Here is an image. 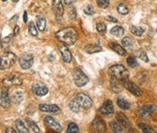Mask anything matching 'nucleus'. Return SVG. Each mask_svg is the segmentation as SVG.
Here are the masks:
<instances>
[{
    "mask_svg": "<svg viewBox=\"0 0 157 133\" xmlns=\"http://www.w3.org/2000/svg\"><path fill=\"white\" fill-rule=\"evenodd\" d=\"M108 72L110 77H114L121 82L126 80L129 77V72L126 68L122 64H115L109 68Z\"/></svg>",
    "mask_w": 157,
    "mask_h": 133,
    "instance_id": "nucleus-3",
    "label": "nucleus"
},
{
    "mask_svg": "<svg viewBox=\"0 0 157 133\" xmlns=\"http://www.w3.org/2000/svg\"><path fill=\"white\" fill-rule=\"evenodd\" d=\"M2 1H3V2H6V1H7V0H2Z\"/></svg>",
    "mask_w": 157,
    "mask_h": 133,
    "instance_id": "nucleus-49",
    "label": "nucleus"
},
{
    "mask_svg": "<svg viewBox=\"0 0 157 133\" xmlns=\"http://www.w3.org/2000/svg\"><path fill=\"white\" fill-rule=\"evenodd\" d=\"M6 132H7V133H10V132H12V133H15L16 130H15V129H12V128H9V129H6Z\"/></svg>",
    "mask_w": 157,
    "mask_h": 133,
    "instance_id": "nucleus-45",
    "label": "nucleus"
},
{
    "mask_svg": "<svg viewBox=\"0 0 157 133\" xmlns=\"http://www.w3.org/2000/svg\"><path fill=\"white\" fill-rule=\"evenodd\" d=\"M116 119L123 127H125V128H130L131 127V123H130L128 118L125 115L124 113L118 112L117 115H116Z\"/></svg>",
    "mask_w": 157,
    "mask_h": 133,
    "instance_id": "nucleus-18",
    "label": "nucleus"
},
{
    "mask_svg": "<svg viewBox=\"0 0 157 133\" xmlns=\"http://www.w3.org/2000/svg\"><path fill=\"white\" fill-rule=\"evenodd\" d=\"M96 30L98 33H100L101 34H104L106 32V26L104 25V23L100 22L96 25Z\"/></svg>",
    "mask_w": 157,
    "mask_h": 133,
    "instance_id": "nucleus-38",
    "label": "nucleus"
},
{
    "mask_svg": "<svg viewBox=\"0 0 157 133\" xmlns=\"http://www.w3.org/2000/svg\"><path fill=\"white\" fill-rule=\"evenodd\" d=\"M38 28L34 26V24L33 22H30L28 25V32L31 35L33 36H37L38 35Z\"/></svg>",
    "mask_w": 157,
    "mask_h": 133,
    "instance_id": "nucleus-35",
    "label": "nucleus"
},
{
    "mask_svg": "<svg viewBox=\"0 0 157 133\" xmlns=\"http://www.w3.org/2000/svg\"><path fill=\"white\" fill-rule=\"evenodd\" d=\"M22 83V79L18 74L13 73L9 76H7V78L3 80V84L6 87H10L14 85H21Z\"/></svg>",
    "mask_w": 157,
    "mask_h": 133,
    "instance_id": "nucleus-9",
    "label": "nucleus"
},
{
    "mask_svg": "<svg viewBox=\"0 0 157 133\" xmlns=\"http://www.w3.org/2000/svg\"><path fill=\"white\" fill-rule=\"evenodd\" d=\"M110 83H111V88H112L114 92L119 93L120 91H122L123 87H122L120 83H123V82H121V81H119V80H117L114 77H110Z\"/></svg>",
    "mask_w": 157,
    "mask_h": 133,
    "instance_id": "nucleus-19",
    "label": "nucleus"
},
{
    "mask_svg": "<svg viewBox=\"0 0 157 133\" xmlns=\"http://www.w3.org/2000/svg\"><path fill=\"white\" fill-rule=\"evenodd\" d=\"M122 45H123L125 49H130L133 47V40L130 37H125L122 39Z\"/></svg>",
    "mask_w": 157,
    "mask_h": 133,
    "instance_id": "nucleus-31",
    "label": "nucleus"
},
{
    "mask_svg": "<svg viewBox=\"0 0 157 133\" xmlns=\"http://www.w3.org/2000/svg\"><path fill=\"white\" fill-rule=\"evenodd\" d=\"M26 122L28 125V127L30 128V129H32L34 132H37V133L40 132L39 128L37 127V125L36 124V122H34L33 120H31L30 118H26Z\"/></svg>",
    "mask_w": 157,
    "mask_h": 133,
    "instance_id": "nucleus-28",
    "label": "nucleus"
},
{
    "mask_svg": "<svg viewBox=\"0 0 157 133\" xmlns=\"http://www.w3.org/2000/svg\"><path fill=\"white\" fill-rule=\"evenodd\" d=\"M84 51L87 53H98V52H101L102 51V48L98 45H89L85 46L84 48Z\"/></svg>",
    "mask_w": 157,
    "mask_h": 133,
    "instance_id": "nucleus-26",
    "label": "nucleus"
},
{
    "mask_svg": "<svg viewBox=\"0 0 157 133\" xmlns=\"http://www.w3.org/2000/svg\"><path fill=\"white\" fill-rule=\"evenodd\" d=\"M38 108L41 111L44 112H51L55 114L60 112V108L55 104H40Z\"/></svg>",
    "mask_w": 157,
    "mask_h": 133,
    "instance_id": "nucleus-16",
    "label": "nucleus"
},
{
    "mask_svg": "<svg viewBox=\"0 0 157 133\" xmlns=\"http://www.w3.org/2000/svg\"><path fill=\"white\" fill-rule=\"evenodd\" d=\"M117 105L122 110H129L131 108V103L122 97L117 98Z\"/></svg>",
    "mask_w": 157,
    "mask_h": 133,
    "instance_id": "nucleus-22",
    "label": "nucleus"
},
{
    "mask_svg": "<svg viewBox=\"0 0 157 133\" xmlns=\"http://www.w3.org/2000/svg\"><path fill=\"white\" fill-rule=\"evenodd\" d=\"M44 122L45 123V125H47L50 129H52L55 130V131H58L59 132V131L62 130V126L53 117H51V116L45 117Z\"/></svg>",
    "mask_w": 157,
    "mask_h": 133,
    "instance_id": "nucleus-13",
    "label": "nucleus"
},
{
    "mask_svg": "<svg viewBox=\"0 0 157 133\" xmlns=\"http://www.w3.org/2000/svg\"><path fill=\"white\" fill-rule=\"evenodd\" d=\"M15 127H16V129L18 130V132H20V133H28L29 132V130L26 127L25 122H23L21 120H16L15 121Z\"/></svg>",
    "mask_w": 157,
    "mask_h": 133,
    "instance_id": "nucleus-25",
    "label": "nucleus"
},
{
    "mask_svg": "<svg viewBox=\"0 0 157 133\" xmlns=\"http://www.w3.org/2000/svg\"><path fill=\"white\" fill-rule=\"evenodd\" d=\"M138 128L141 129L142 131L145 132V133H154L155 132V130L152 127H150L149 125H146L145 123H139L138 124Z\"/></svg>",
    "mask_w": 157,
    "mask_h": 133,
    "instance_id": "nucleus-32",
    "label": "nucleus"
},
{
    "mask_svg": "<svg viewBox=\"0 0 157 133\" xmlns=\"http://www.w3.org/2000/svg\"><path fill=\"white\" fill-rule=\"evenodd\" d=\"M27 20H28V19H27V12L25 11V12H24V22L26 23Z\"/></svg>",
    "mask_w": 157,
    "mask_h": 133,
    "instance_id": "nucleus-46",
    "label": "nucleus"
},
{
    "mask_svg": "<svg viewBox=\"0 0 157 133\" xmlns=\"http://www.w3.org/2000/svg\"><path fill=\"white\" fill-rule=\"evenodd\" d=\"M157 110V107L153 104H146L139 110V116L145 120H149L150 115Z\"/></svg>",
    "mask_w": 157,
    "mask_h": 133,
    "instance_id": "nucleus-8",
    "label": "nucleus"
},
{
    "mask_svg": "<svg viewBox=\"0 0 157 133\" xmlns=\"http://www.w3.org/2000/svg\"><path fill=\"white\" fill-rule=\"evenodd\" d=\"M19 65L22 69L24 70H28L30 69L32 66H33V64H34V57L32 54L30 53H25L23 54L19 60Z\"/></svg>",
    "mask_w": 157,
    "mask_h": 133,
    "instance_id": "nucleus-6",
    "label": "nucleus"
},
{
    "mask_svg": "<svg viewBox=\"0 0 157 133\" xmlns=\"http://www.w3.org/2000/svg\"><path fill=\"white\" fill-rule=\"evenodd\" d=\"M145 29L141 26H131V33L136 36H141L145 33Z\"/></svg>",
    "mask_w": 157,
    "mask_h": 133,
    "instance_id": "nucleus-29",
    "label": "nucleus"
},
{
    "mask_svg": "<svg viewBox=\"0 0 157 133\" xmlns=\"http://www.w3.org/2000/svg\"><path fill=\"white\" fill-rule=\"evenodd\" d=\"M56 37L60 42L71 46L76 44L78 38V33L73 27H65L59 30L56 34Z\"/></svg>",
    "mask_w": 157,
    "mask_h": 133,
    "instance_id": "nucleus-2",
    "label": "nucleus"
},
{
    "mask_svg": "<svg viewBox=\"0 0 157 133\" xmlns=\"http://www.w3.org/2000/svg\"><path fill=\"white\" fill-rule=\"evenodd\" d=\"M110 128H111L112 131L115 132V133H119V132L124 131L123 126L120 124L119 121H113L110 122Z\"/></svg>",
    "mask_w": 157,
    "mask_h": 133,
    "instance_id": "nucleus-24",
    "label": "nucleus"
},
{
    "mask_svg": "<svg viewBox=\"0 0 157 133\" xmlns=\"http://www.w3.org/2000/svg\"><path fill=\"white\" fill-rule=\"evenodd\" d=\"M68 16L69 18H71L72 20H75V19L77 17V13H76V9L75 8V7H71L68 10Z\"/></svg>",
    "mask_w": 157,
    "mask_h": 133,
    "instance_id": "nucleus-40",
    "label": "nucleus"
},
{
    "mask_svg": "<svg viewBox=\"0 0 157 133\" xmlns=\"http://www.w3.org/2000/svg\"><path fill=\"white\" fill-rule=\"evenodd\" d=\"M110 1L109 0H97V5L101 8H107L109 7Z\"/></svg>",
    "mask_w": 157,
    "mask_h": 133,
    "instance_id": "nucleus-41",
    "label": "nucleus"
},
{
    "mask_svg": "<svg viewBox=\"0 0 157 133\" xmlns=\"http://www.w3.org/2000/svg\"><path fill=\"white\" fill-rule=\"evenodd\" d=\"M11 103V99L9 98V95L6 91H1L0 94V104L2 108H8Z\"/></svg>",
    "mask_w": 157,
    "mask_h": 133,
    "instance_id": "nucleus-17",
    "label": "nucleus"
},
{
    "mask_svg": "<svg viewBox=\"0 0 157 133\" xmlns=\"http://www.w3.org/2000/svg\"><path fill=\"white\" fill-rule=\"evenodd\" d=\"M114 103L112 101L107 100L99 108V112L103 116H110L114 113Z\"/></svg>",
    "mask_w": 157,
    "mask_h": 133,
    "instance_id": "nucleus-11",
    "label": "nucleus"
},
{
    "mask_svg": "<svg viewBox=\"0 0 157 133\" xmlns=\"http://www.w3.org/2000/svg\"><path fill=\"white\" fill-rule=\"evenodd\" d=\"M67 133H78L79 132V128L75 122H70L67 126Z\"/></svg>",
    "mask_w": 157,
    "mask_h": 133,
    "instance_id": "nucleus-34",
    "label": "nucleus"
},
{
    "mask_svg": "<svg viewBox=\"0 0 157 133\" xmlns=\"http://www.w3.org/2000/svg\"><path fill=\"white\" fill-rule=\"evenodd\" d=\"M64 1L66 6H70V5H73L75 2H76V0H64Z\"/></svg>",
    "mask_w": 157,
    "mask_h": 133,
    "instance_id": "nucleus-43",
    "label": "nucleus"
},
{
    "mask_svg": "<svg viewBox=\"0 0 157 133\" xmlns=\"http://www.w3.org/2000/svg\"><path fill=\"white\" fill-rule=\"evenodd\" d=\"M12 1H13V2H15H15H18V0H12Z\"/></svg>",
    "mask_w": 157,
    "mask_h": 133,
    "instance_id": "nucleus-48",
    "label": "nucleus"
},
{
    "mask_svg": "<svg viewBox=\"0 0 157 133\" xmlns=\"http://www.w3.org/2000/svg\"><path fill=\"white\" fill-rule=\"evenodd\" d=\"M126 63L132 68H134V67H136L138 65V63H137L136 58H135L134 56H129V57H127V58H126Z\"/></svg>",
    "mask_w": 157,
    "mask_h": 133,
    "instance_id": "nucleus-37",
    "label": "nucleus"
},
{
    "mask_svg": "<svg viewBox=\"0 0 157 133\" xmlns=\"http://www.w3.org/2000/svg\"><path fill=\"white\" fill-rule=\"evenodd\" d=\"M70 110L74 112H80L82 110H86L93 106V101L89 95L84 92L77 93L75 98L71 100L68 104Z\"/></svg>",
    "mask_w": 157,
    "mask_h": 133,
    "instance_id": "nucleus-1",
    "label": "nucleus"
},
{
    "mask_svg": "<svg viewBox=\"0 0 157 133\" xmlns=\"http://www.w3.org/2000/svg\"><path fill=\"white\" fill-rule=\"evenodd\" d=\"M16 18H17V15H15L13 18H11V19H10V24H14V23L15 22V20Z\"/></svg>",
    "mask_w": 157,
    "mask_h": 133,
    "instance_id": "nucleus-47",
    "label": "nucleus"
},
{
    "mask_svg": "<svg viewBox=\"0 0 157 133\" xmlns=\"http://www.w3.org/2000/svg\"><path fill=\"white\" fill-rule=\"evenodd\" d=\"M124 33H125V29L122 27V26H114L111 29V34L113 35L116 36V37L122 36V35L124 34Z\"/></svg>",
    "mask_w": 157,
    "mask_h": 133,
    "instance_id": "nucleus-27",
    "label": "nucleus"
},
{
    "mask_svg": "<svg viewBox=\"0 0 157 133\" xmlns=\"http://www.w3.org/2000/svg\"><path fill=\"white\" fill-rule=\"evenodd\" d=\"M110 47H111V49L113 50V51H114L116 53H118V54H120V55H125L126 54V51L120 45H118V44H116V43H111L110 44Z\"/></svg>",
    "mask_w": 157,
    "mask_h": 133,
    "instance_id": "nucleus-23",
    "label": "nucleus"
},
{
    "mask_svg": "<svg viewBox=\"0 0 157 133\" xmlns=\"http://www.w3.org/2000/svg\"><path fill=\"white\" fill-rule=\"evenodd\" d=\"M106 19L108 21H110V22H114V23H117L118 21H117V19L115 18V17H114V16H112V15H108V16H106Z\"/></svg>",
    "mask_w": 157,
    "mask_h": 133,
    "instance_id": "nucleus-42",
    "label": "nucleus"
},
{
    "mask_svg": "<svg viewBox=\"0 0 157 133\" xmlns=\"http://www.w3.org/2000/svg\"><path fill=\"white\" fill-rule=\"evenodd\" d=\"M73 80L77 87H83L89 82L88 77L84 73L80 68H76L73 71Z\"/></svg>",
    "mask_w": 157,
    "mask_h": 133,
    "instance_id": "nucleus-5",
    "label": "nucleus"
},
{
    "mask_svg": "<svg viewBox=\"0 0 157 133\" xmlns=\"http://www.w3.org/2000/svg\"><path fill=\"white\" fill-rule=\"evenodd\" d=\"M24 99V94L22 91H15L13 94H12V96H11V101L15 103V104H20L22 102Z\"/></svg>",
    "mask_w": 157,
    "mask_h": 133,
    "instance_id": "nucleus-20",
    "label": "nucleus"
},
{
    "mask_svg": "<svg viewBox=\"0 0 157 133\" xmlns=\"http://www.w3.org/2000/svg\"><path fill=\"white\" fill-rule=\"evenodd\" d=\"M92 129L95 132H103L106 129V124L101 118L96 117L92 122Z\"/></svg>",
    "mask_w": 157,
    "mask_h": 133,
    "instance_id": "nucleus-15",
    "label": "nucleus"
},
{
    "mask_svg": "<svg viewBox=\"0 0 157 133\" xmlns=\"http://www.w3.org/2000/svg\"><path fill=\"white\" fill-rule=\"evenodd\" d=\"M117 11L122 15H127L129 13V9L125 4H119L117 6Z\"/></svg>",
    "mask_w": 157,
    "mask_h": 133,
    "instance_id": "nucleus-36",
    "label": "nucleus"
},
{
    "mask_svg": "<svg viewBox=\"0 0 157 133\" xmlns=\"http://www.w3.org/2000/svg\"><path fill=\"white\" fill-rule=\"evenodd\" d=\"M58 49H59V52L61 53L62 54V59L65 63H71L72 62V59H73V57H72V53L71 52L69 51L68 47L65 45V44H60L58 45Z\"/></svg>",
    "mask_w": 157,
    "mask_h": 133,
    "instance_id": "nucleus-12",
    "label": "nucleus"
},
{
    "mask_svg": "<svg viewBox=\"0 0 157 133\" xmlns=\"http://www.w3.org/2000/svg\"><path fill=\"white\" fill-rule=\"evenodd\" d=\"M52 5H53V9L58 23H62L61 20L63 21V15H64V6L62 3V0H53Z\"/></svg>",
    "mask_w": 157,
    "mask_h": 133,
    "instance_id": "nucleus-7",
    "label": "nucleus"
},
{
    "mask_svg": "<svg viewBox=\"0 0 157 133\" xmlns=\"http://www.w3.org/2000/svg\"><path fill=\"white\" fill-rule=\"evenodd\" d=\"M37 26L39 31H44L46 27V21L43 15H39L37 16Z\"/></svg>",
    "mask_w": 157,
    "mask_h": 133,
    "instance_id": "nucleus-21",
    "label": "nucleus"
},
{
    "mask_svg": "<svg viewBox=\"0 0 157 133\" xmlns=\"http://www.w3.org/2000/svg\"><path fill=\"white\" fill-rule=\"evenodd\" d=\"M134 55L136 57H138V58H140L142 61L147 63L149 61V58H148V56L147 54L145 53V52H144L143 50H137L135 53H134Z\"/></svg>",
    "mask_w": 157,
    "mask_h": 133,
    "instance_id": "nucleus-30",
    "label": "nucleus"
},
{
    "mask_svg": "<svg viewBox=\"0 0 157 133\" xmlns=\"http://www.w3.org/2000/svg\"><path fill=\"white\" fill-rule=\"evenodd\" d=\"M83 11H84V13L85 15H92L95 14V8H94L93 6H91V5L85 6V7L83 8Z\"/></svg>",
    "mask_w": 157,
    "mask_h": 133,
    "instance_id": "nucleus-39",
    "label": "nucleus"
},
{
    "mask_svg": "<svg viewBox=\"0 0 157 133\" xmlns=\"http://www.w3.org/2000/svg\"><path fill=\"white\" fill-rule=\"evenodd\" d=\"M123 86L127 89L132 94L135 95V96H141L142 95V90L139 88V86H137L134 83L129 81V80H125L123 81Z\"/></svg>",
    "mask_w": 157,
    "mask_h": 133,
    "instance_id": "nucleus-10",
    "label": "nucleus"
},
{
    "mask_svg": "<svg viewBox=\"0 0 157 133\" xmlns=\"http://www.w3.org/2000/svg\"><path fill=\"white\" fill-rule=\"evenodd\" d=\"M33 92L37 95V96H45L48 93V89L45 84L42 83H36L32 86Z\"/></svg>",
    "mask_w": 157,
    "mask_h": 133,
    "instance_id": "nucleus-14",
    "label": "nucleus"
},
{
    "mask_svg": "<svg viewBox=\"0 0 157 133\" xmlns=\"http://www.w3.org/2000/svg\"><path fill=\"white\" fill-rule=\"evenodd\" d=\"M19 32H20L19 26H15L14 27V34H15V35H17V34H19Z\"/></svg>",
    "mask_w": 157,
    "mask_h": 133,
    "instance_id": "nucleus-44",
    "label": "nucleus"
},
{
    "mask_svg": "<svg viewBox=\"0 0 157 133\" xmlns=\"http://www.w3.org/2000/svg\"><path fill=\"white\" fill-rule=\"evenodd\" d=\"M12 45V39H11V36H7L5 38L1 40V47L4 49L9 48Z\"/></svg>",
    "mask_w": 157,
    "mask_h": 133,
    "instance_id": "nucleus-33",
    "label": "nucleus"
},
{
    "mask_svg": "<svg viewBox=\"0 0 157 133\" xmlns=\"http://www.w3.org/2000/svg\"><path fill=\"white\" fill-rule=\"evenodd\" d=\"M16 60V56L13 53H5L1 55V59H0V68L1 70H7L11 68L15 62Z\"/></svg>",
    "mask_w": 157,
    "mask_h": 133,
    "instance_id": "nucleus-4",
    "label": "nucleus"
}]
</instances>
